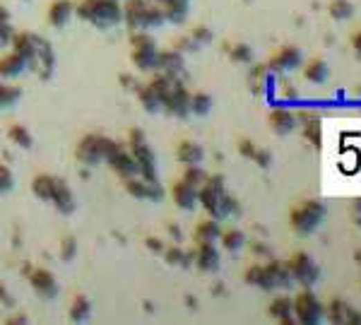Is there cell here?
Segmentation results:
<instances>
[{
    "mask_svg": "<svg viewBox=\"0 0 361 325\" xmlns=\"http://www.w3.org/2000/svg\"><path fill=\"white\" fill-rule=\"evenodd\" d=\"M197 200H200L202 210L215 220H224L229 215H238L241 207L238 200H234L227 193V184L222 176H207L205 186L197 188Z\"/></svg>",
    "mask_w": 361,
    "mask_h": 325,
    "instance_id": "1",
    "label": "cell"
},
{
    "mask_svg": "<svg viewBox=\"0 0 361 325\" xmlns=\"http://www.w3.org/2000/svg\"><path fill=\"white\" fill-rule=\"evenodd\" d=\"M150 85L155 87V92L159 94L161 106H164L166 114L179 116V118L191 116V92H188L186 85H183L179 78L157 73V78L152 80Z\"/></svg>",
    "mask_w": 361,
    "mask_h": 325,
    "instance_id": "2",
    "label": "cell"
},
{
    "mask_svg": "<svg viewBox=\"0 0 361 325\" xmlns=\"http://www.w3.org/2000/svg\"><path fill=\"white\" fill-rule=\"evenodd\" d=\"M75 15L96 29H114L123 22L121 0H80Z\"/></svg>",
    "mask_w": 361,
    "mask_h": 325,
    "instance_id": "3",
    "label": "cell"
},
{
    "mask_svg": "<svg viewBox=\"0 0 361 325\" xmlns=\"http://www.w3.org/2000/svg\"><path fill=\"white\" fill-rule=\"evenodd\" d=\"M121 10H123V22L130 32H140V29L150 32L166 22L164 10L155 0H125Z\"/></svg>",
    "mask_w": 361,
    "mask_h": 325,
    "instance_id": "4",
    "label": "cell"
},
{
    "mask_svg": "<svg viewBox=\"0 0 361 325\" xmlns=\"http://www.w3.org/2000/svg\"><path fill=\"white\" fill-rule=\"evenodd\" d=\"M325 220V205L320 200H301L289 212V227L299 236H311L313 231L323 225Z\"/></svg>",
    "mask_w": 361,
    "mask_h": 325,
    "instance_id": "5",
    "label": "cell"
},
{
    "mask_svg": "<svg viewBox=\"0 0 361 325\" xmlns=\"http://www.w3.org/2000/svg\"><path fill=\"white\" fill-rule=\"evenodd\" d=\"M118 147V142L106 138V135H85L82 140L78 142V150H75V157H78V161H82L85 166H96L101 164V161L109 159L111 152Z\"/></svg>",
    "mask_w": 361,
    "mask_h": 325,
    "instance_id": "6",
    "label": "cell"
},
{
    "mask_svg": "<svg viewBox=\"0 0 361 325\" xmlns=\"http://www.w3.org/2000/svg\"><path fill=\"white\" fill-rule=\"evenodd\" d=\"M128 150L137 164V176H142V179H147V181H155L157 179V155L150 147L147 138L137 128L130 130V135H128Z\"/></svg>",
    "mask_w": 361,
    "mask_h": 325,
    "instance_id": "7",
    "label": "cell"
},
{
    "mask_svg": "<svg viewBox=\"0 0 361 325\" xmlns=\"http://www.w3.org/2000/svg\"><path fill=\"white\" fill-rule=\"evenodd\" d=\"M157 53H159V49H157V42L152 34H147L145 29L130 34V60H133L137 70H142V73L155 70Z\"/></svg>",
    "mask_w": 361,
    "mask_h": 325,
    "instance_id": "8",
    "label": "cell"
},
{
    "mask_svg": "<svg viewBox=\"0 0 361 325\" xmlns=\"http://www.w3.org/2000/svg\"><path fill=\"white\" fill-rule=\"evenodd\" d=\"M292 306H294V318L303 325H316L323 321L325 316L323 304H320V299L311 292V287H303L301 292L292 299Z\"/></svg>",
    "mask_w": 361,
    "mask_h": 325,
    "instance_id": "9",
    "label": "cell"
},
{
    "mask_svg": "<svg viewBox=\"0 0 361 325\" xmlns=\"http://www.w3.org/2000/svg\"><path fill=\"white\" fill-rule=\"evenodd\" d=\"M287 263H289V270H292V279L301 284V287H313V284L318 282L320 270H318L316 261H313L308 253H303V251L294 253Z\"/></svg>",
    "mask_w": 361,
    "mask_h": 325,
    "instance_id": "10",
    "label": "cell"
},
{
    "mask_svg": "<svg viewBox=\"0 0 361 325\" xmlns=\"http://www.w3.org/2000/svg\"><path fill=\"white\" fill-rule=\"evenodd\" d=\"M125 191H128V195L147 202H159L164 197V188L159 186V179L147 181L142 176H130V179H125Z\"/></svg>",
    "mask_w": 361,
    "mask_h": 325,
    "instance_id": "11",
    "label": "cell"
},
{
    "mask_svg": "<svg viewBox=\"0 0 361 325\" xmlns=\"http://www.w3.org/2000/svg\"><path fill=\"white\" fill-rule=\"evenodd\" d=\"M301 60H303L301 49L284 46V49L274 51L265 65H267V70H270L272 75H284V73H292L294 68H299V65H301Z\"/></svg>",
    "mask_w": 361,
    "mask_h": 325,
    "instance_id": "12",
    "label": "cell"
},
{
    "mask_svg": "<svg viewBox=\"0 0 361 325\" xmlns=\"http://www.w3.org/2000/svg\"><path fill=\"white\" fill-rule=\"evenodd\" d=\"M106 164L111 166V169L116 171V176H121V179H130V176H137V164L133 159V155H130L128 145H121L116 147L114 152L109 155V159H106Z\"/></svg>",
    "mask_w": 361,
    "mask_h": 325,
    "instance_id": "13",
    "label": "cell"
},
{
    "mask_svg": "<svg viewBox=\"0 0 361 325\" xmlns=\"http://www.w3.org/2000/svg\"><path fill=\"white\" fill-rule=\"evenodd\" d=\"M53 68H55L53 46H51V44L42 37V42H39V49H37V55H34L32 63H29V70H34V73H37L42 80H49L51 75H53Z\"/></svg>",
    "mask_w": 361,
    "mask_h": 325,
    "instance_id": "14",
    "label": "cell"
},
{
    "mask_svg": "<svg viewBox=\"0 0 361 325\" xmlns=\"http://www.w3.org/2000/svg\"><path fill=\"white\" fill-rule=\"evenodd\" d=\"M29 284L42 299H55L58 297V282H55L53 272L46 270V267H37V270L29 272Z\"/></svg>",
    "mask_w": 361,
    "mask_h": 325,
    "instance_id": "15",
    "label": "cell"
},
{
    "mask_svg": "<svg viewBox=\"0 0 361 325\" xmlns=\"http://www.w3.org/2000/svg\"><path fill=\"white\" fill-rule=\"evenodd\" d=\"M222 256L217 251L215 241H200L195 248V265L200 267L202 272H217L220 270Z\"/></svg>",
    "mask_w": 361,
    "mask_h": 325,
    "instance_id": "16",
    "label": "cell"
},
{
    "mask_svg": "<svg viewBox=\"0 0 361 325\" xmlns=\"http://www.w3.org/2000/svg\"><path fill=\"white\" fill-rule=\"evenodd\" d=\"M267 123H270V128L277 135H289V133L297 130L299 118H297L294 111L284 109V106H274V109L270 111V116H267Z\"/></svg>",
    "mask_w": 361,
    "mask_h": 325,
    "instance_id": "17",
    "label": "cell"
},
{
    "mask_svg": "<svg viewBox=\"0 0 361 325\" xmlns=\"http://www.w3.org/2000/svg\"><path fill=\"white\" fill-rule=\"evenodd\" d=\"M51 202L55 205V210L63 212V215H70V212H75V205H78V200H75V193L73 188L68 186V181L58 179L55 176V186H53V195H51Z\"/></svg>",
    "mask_w": 361,
    "mask_h": 325,
    "instance_id": "18",
    "label": "cell"
},
{
    "mask_svg": "<svg viewBox=\"0 0 361 325\" xmlns=\"http://www.w3.org/2000/svg\"><path fill=\"white\" fill-rule=\"evenodd\" d=\"M328 318L333 323H340V325H347V323H354V325H361V313L357 308L349 306L344 299H333L328 304Z\"/></svg>",
    "mask_w": 361,
    "mask_h": 325,
    "instance_id": "19",
    "label": "cell"
},
{
    "mask_svg": "<svg viewBox=\"0 0 361 325\" xmlns=\"http://www.w3.org/2000/svg\"><path fill=\"white\" fill-rule=\"evenodd\" d=\"M157 73L171 75V78H179L183 73V53L179 49L176 51H159L157 53V63H155Z\"/></svg>",
    "mask_w": 361,
    "mask_h": 325,
    "instance_id": "20",
    "label": "cell"
},
{
    "mask_svg": "<svg viewBox=\"0 0 361 325\" xmlns=\"http://www.w3.org/2000/svg\"><path fill=\"white\" fill-rule=\"evenodd\" d=\"M27 70H29L27 60L17 51H10V53L0 55V80H15L27 73Z\"/></svg>",
    "mask_w": 361,
    "mask_h": 325,
    "instance_id": "21",
    "label": "cell"
},
{
    "mask_svg": "<svg viewBox=\"0 0 361 325\" xmlns=\"http://www.w3.org/2000/svg\"><path fill=\"white\" fill-rule=\"evenodd\" d=\"M39 42H42V37L34 32H15V39H12V51H17L19 55H22L24 60H27V65L32 63V58L37 55V49H39Z\"/></svg>",
    "mask_w": 361,
    "mask_h": 325,
    "instance_id": "22",
    "label": "cell"
},
{
    "mask_svg": "<svg viewBox=\"0 0 361 325\" xmlns=\"http://www.w3.org/2000/svg\"><path fill=\"white\" fill-rule=\"evenodd\" d=\"M73 17H75L73 0H53V3L49 5V24L51 27L63 29Z\"/></svg>",
    "mask_w": 361,
    "mask_h": 325,
    "instance_id": "23",
    "label": "cell"
},
{
    "mask_svg": "<svg viewBox=\"0 0 361 325\" xmlns=\"http://www.w3.org/2000/svg\"><path fill=\"white\" fill-rule=\"evenodd\" d=\"M267 272H270V279H272V287L274 289H287L292 287V270H289V263L287 261H277V258H272V261L265 263Z\"/></svg>",
    "mask_w": 361,
    "mask_h": 325,
    "instance_id": "24",
    "label": "cell"
},
{
    "mask_svg": "<svg viewBox=\"0 0 361 325\" xmlns=\"http://www.w3.org/2000/svg\"><path fill=\"white\" fill-rule=\"evenodd\" d=\"M171 197H174V202L181 207V210H193L195 202H197V191L181 179V181H176V184L171 186Z\"/></svg>",
    "mask_w": 361,
    "mask_h": 325,
    "instance_id": "25",
    "label": "cell"
},
{
    "mask_svg": "<svg viewBox=\"0 0 361 325\" xmlns=\"http://www.w3.org/2000/svg\"><path fill=\"white\" fill-rule=\"evenodd\" d=\"M176 159H179L183 166H186V164H202V159H205V152H202V147L197 145V142L181 140L179 147H176Z\"/></svg>",
    "mask_w": 361,
    "mask_h": 325,
    "instance_id": "26",
    "label": "cell"
},
{
    "mask_svg": "<svg viewBox=\"0 0 361 325\" xmlns=\"http://www.w3.org/2000/svg\"><path fill=\"white\" fill-rule=\"evenodd\" d=\"M248 85H251V92L253 94H265L267 89L272 87V73L267 70V65H256L248 75Z\"/></svg>",
    "mask_w": 361,
    "mask_h": 325,
    "instance_id": "27",
    "label": "cell"
},
{
    "mask_svg": "<svg viewBox=\"0 0 361 325\" xmlns=\"http://www.w3.org/2000/svg\"><path fill=\"white\" fill-rule=\"evenodd\" d=\"M246 282L251 284V287H258V289H265V292H270L272 287V279H270V272H267L265 263H253L251 267L246 270Z\"/></svg>",
    "mask_w": 361,
    "mask_h": 325,
    "instance_id": "28",
    "label": "cell"
},
{
    "mask_svg": "<svg viewBox=\"0 0 361 325\" xmlns=\"http://www.w3.org/2000/svg\"><path fill=\"white\" fill-rule=\"evenodd\" d=\"M297 118L303 123V135H306V140L311 142L316 150H320V145H323V133H320V118L316 114H299Z\"/></svg>",
    "mask_w": 361,
    "mask_h": 325,
    "instance_id": "29",
    "label": "cell"
},
{
    "mask_svg": "<svg viewBox=\"0 0 361 325\" xmlns=\"http://www.w3.org/2000/svg\"><path fill=\"white\" fill-rule=\"evenodd\" d=\"M137 101H140V106L147 111V114H159V111H164L159 94L155 92L152 85H142V87H137Z\"/></svg>",
    "mask_w": 361,
    "mask_h": 325,
    "instance_id": "30",
    "label": "cell"
},
{
    "mask_svg": "<svg viewBox=\"0 0 361 325\" xmlns=\"http://www.w3.org/2000/svg\"><path fill=\"white\" fill-rule=\"evenodd\" d=\"M270 316L272 318H277L279 323H284V325H289V323H294V306H292V299L289 297H277V299H272V304H270Z\"/></svg>",
    "mask_w": 361,
    "mask_h": 325,
    "instance_id": "31",
    "label": "cell"
},
{
    "mask_svg": "<svg viewBox=\"0 0 361 325\" xmlns=\"http://www.w3.org/2000/svg\"><path fill=\"white\" fill-rule=\"evenodd\" d=\"M222 236V227H220V220L210 217V220H202L200 225L195 227V243L200 241H220Z\"/></svg>",
    "mask_w": 361,
    "mask_h": 325,
    "instance_id": "32",
    "label": "cell"
},
{
    "mask_svg": "<svg viewBox=\"0 0 361 325\" xmlns=\"http://www.w3.org/2000/svg\"><path fill=\"white\" fill-rule=\"evenodd\" d=\"M328 75H330V68H328V63H325L323 58L308 60L306 68H303V78H306L308 82H313V85H323L325 80H328Z\"/></svg>",
    "mask_w": 361,
    "mask_h": 325,
    "instance_id": "33",
    "label": "cell"
},
{
    "mask_svg": "<svg viewBox=\"0 0 361 325\" xmlns=\"http://www.w3.org/2000/svg\"><path fill=\"white\" fill-rule=\"evenodd\" d=\"M53 186H55V176L51 174H37L32 181V193L44 202H51V195H53Z\"/></svg>",
    "mask_w": 361,
    "mask_h": 325,
    "instance_id": "34",
    "label": "cell"
},
{
    "mask_svg": "<svg viewBox=\"0 0 361 325\" xmlns=\"http://www.w3.org/2000/svg\"><path fill=\"white\" fill-rule=\"evenodd\" d=\"M91 316V304L87 297H75L68 308V318L73 323H85Z\"/></svg>",
    "mask_w": 361,
    "mask_h": 325,
    "instance_id": "35",
    "label": "cell"
},
{
    "mask_svg": "<svg viewBox=\"0 0 361 325\" xmlns=\"http://www.w3.org/2000/svg\"><path fill=\"white\" fill-rule=\"evenodd\" d=\"M161 10H164L166 22L183 24L188 19V5L186 3H164L161 5Z\"/></svg>",
    "mask_w": 361,
    "mask_h": 325,
    "instance_id": "36",
    "label": "cell"
},
{
    "mask_svg": "<svg viewBox=\"0 0 361 325\" xmlns=\"http://www.w3.org/2000/svg\"><path fill=\"white\" fill-rule=\"evenodd\" d=\"M181 179L186 181L188 186H193L197 191L200 186H205L207 174H205V169H200V164H186V169H183Z\"/></svg>",
    "mask_w": 361,
    "mask_h": 325,
    "instance_id": "37",
    "label": "cell"
},
{
    "mask_svg": "<svg viewBox=\"0 0 361 325\" xmlns=\"http://www.w3.org/2000/svg\"><path fill=\"white\" fill-rule=\"evenodd\" d=\"M212 96L207 94V92H195V94H191V114H195V116H207L212 111Z\"/></svg>",
    "mask_w": 361,
    "mask_h": 325,
    "instance_id": "38",
    "label": "cell"
},
{
    "mask_svg": "<svg viewBox=\"0 0 361 325\" xmlns=\"http://www.w3.org/2000/svg\"><path fill=\"white\" fill-rule=\"evenodd\" d=\"M22 96V89L15 87V85H8V80H0V109H8V106H15Z\"/></svg>",
    "mask_w": 361,
    "mask_h": 325,
    "instance_id": "39",
    "label": "cell"
},
{
    "mask_svg": "<svg viewBox=\"0 0 361 325\" xmlns=\"http://www.w3.org/2000/svg\"><path fill=\"white\" fill-rule=\"evenodd\" d=\"M8 138L15 142V145L17 147H22V150H29V147L34 145V140H32V133H29L27 128H24V125H10L8 128Z\"/></svg>",
    "mask_w": 361,
    "mask_h": 325,
    "instance_id": "40",
    "label": "cell"
},
{
    "mask_svg": "<svg viewBox=\"0 0 361 325\" xmlns=\"http://www.w3.org/2000/svg\"><path fill=\"white\" fill-rule=\"evenodd\" d=\"M222 246L227 248V251H241L243 246H246V236H243L241 229H229V231H222L220 236Z\"/></svg>",
    "mask_w": 361,
    "mask_h": 325,
    "instance_id": "41",
    "label": "cell"
},
{
    "mask_svg": "<svg viewBox=\"0 0 361 325\" xmlns=\"http://www.w3.org/2000/svg\"><path fill=\"white\" fill-rule=\"evenodd\" d=\"M191 253H186L181 246H169L164 248V261L169 263V265H181V267H188L191 265Z\"/></svg>",
    "mask_w": 361,
    "mask_h": 325,
    "instance_id": "42",
    "label": "cell"
},
{
    "mask_svg": "<svg viewBox=\"0 0 361 325\" xmlns=\"http://www.w3.org/2000/svg\"><path fill=\"white\" fill-rule=\"evenodd\" d=\"M330 15L335 19H349L354 15V3H349V0H333L330 3Z\"/></svg>",
    "mask_w": 361,
    "mask_h": 325,
    "instance_id": "43",
    "label": "cell"
},
{
    "mask_svg": "<svg viewBox=\"0 0 361 325\" xmlns=\"http://www.w3.org/2000/svg\"><path fill=\"white\" fill-rule=\"evenodd\" d=\"M12 188H15L12 171H10L8 164H3V161H0V195H3V193H10Z\"/></svg>",
    "mask_w": 361,
    "mask_h": 325,
    "instance_id": "44",
    "label": "cell"
},
{
    "mask_svg": "<svg viewBox=\"0 0 361 325\" xmlns=\"http://www.w3.org/2000/svg\"><path fill=\"white\" fill-rule=\"evenodd\" d=\"M231 60H236V63H251L253 49L248 46V44H236V46L231 49Z\"/></svg>",
    "mask_w": 361,
    "mask_h": 325,
    "instance_id": "45",
    "label": "cell"
},
{
    "mask_svg": "<svg viewBox=\"0 0 361 325\" xmlns=\"http://www.w3.org/2000/svg\"><path fill=\"white\" fill-rule=\"evenodd\" d=\"M75 253H78V241L73 236H65L63 243H60V258L63 261H73Z\"/></svg>",
    "mask_w": 361,
    "mask_h": 325,
    "instance_id": "46",
    "label": "cell"
},
{
    "mask_svg": "<svg viewBox=\"0 0 361 325\" xmlns=\"http://www.w3.org/2000/svg\"><path fill=\"white\" fill-rule=\"evenodd\" d=\"M191 39L195 42V46L200 49V46H207V44L212 42V32L207 27H195L191 32Z\"/></svg>",
    "mask_w": 361,
    "mask_h": 325,
    "instance_id": "47",
    "label": "cell"
},
{
    "mask_svg": "<svg viewBox=\"0 0 361 325\" xmlns=\"http://www.w3.org/2000/svg\"><path fill=\"white\" fill-rule=\"evenodd\" d=\"M12 39H15V29L10 27V22H3V24H0V49L10 46V44H12Z\"/></svg>",
    "mask_w": 361,
    "mask_h": 325,
    "instance_id": "48",
    "label": "cell"
},
{
    "mask_svg": "<svg viewBox=\"0 0 361 325\" xmlns=\"http://www.w3.org/2000/svg\"><path fill=\"white\" fill-rule=\"evenodd\" d=\"M253 161H256V164L261 166V169H267V166H270V161H272V157H270V152H267V150L258 147L256 155H253Z\"/></svg>",
    "mask_w": 361,
    "mask_h": 325,
    "instance_id": "49",
    "label": "cell"
},
{
    "mask_svg": "<svg viewBox=\"0 0 361 325\" xmlns=\"http://www.w3.org/2000/svg\"><path fill=\"white\" fill-rule=\"evenodd\" d=\"M347 157H349V150H347ZM340 169H342L344 171V174H349V171H357L359 169V155H357V152H354L352 150V159H349V161H340Z\"/></svg>",
    "mask_w": 361,
    "mask_h": 325,
    "instance_id": "50",
    "label": "cell"
},
{
    "mask_svg": "<svg viewBox=\"0 0 361 325\" xmlns=\"http://www.w3.org/2000/svg\"><path fill=\"white\" fill-rule=\"evenodd\" d=\"M256 150H258V147L253 145V142L248 140V138L238 140V152H241L243 157H248V159H253V155H256Z\"/></svg>",
    "mask_w": 361,
    "mask_h": 325,
    "instance_id": "51",
    "label": "cell"
},
{
    "mask_svg": "<svg viewBox=\"0 0 361 325\" xmlns=\"http://www.w3.org/2000/svg\"><path fill=\"white\" fill-rule=\"evenodd\" d=\"M145 246L150 248L152 253H164V241H161V238H157V236H147L145 238Z\"/></svg>",
    "mask_w": 361,
    "mask_h": 325,
    "instance_id": "52",
    "label": "cell"
},
{
    "mask_svg": "<svg viewBox=\"0 0 361 325\" xmlns=\"http://www.w3.org/2000/svg\"><path fill=\"white\" fill-rule=\"evenodd\" d=\"M282 96L284 99H297V87H292V85H282Z\"/></svg>",
    "mask_w": 361,
    "mask_h": 325,
    "instance_id": "53",
    "label": "cell"
},
{
    "mask_svg": "<svg viewBox=\"0 0 361 325\" xmlns=\"http://www.w3.org/2000/svg\"><path fill=\"white\" fill-rule=\"evenodd\" d=\"M3 22H10V10L5 8L3 3H0V24H3Z\"/></svg>",
    "mask_w": 361,
    "mask_h": 325,
    "instance_id": "54",
    "label": "cell"
},
{
    "mask_svg": "<svg viewBox=\"0 0 361 325\" xmlns=\"http://www.w3.org/2000/svg\"><path fill=\"white\" fill-rule=\"evenodd\" d=\"M352 46H354V49H357V51H359V53H361V29H359V32H357V34H354V37H352Z\"/></svg>",
    "mask_w": 361,
    "mask_h": 325,
    "instance_id": "55",
    "label": "cell"
},
{
    "mask_svg": "<svg viewBox=\"0 0 361 325\" xmlns=\"http://www.w3.org/2000/svg\"><path fill=\"white\" fill-rule=\"evenodd\" d=\"M155 3L161 8V5H164V3H186V5H191V0H155Z\"/></svg>",
    "mask_w": 361,
    "mask_h": 325,
    "instance_id": "56",
    "label": "cell"
},
{
    "mask_svg": "<svg viewBox=\"0 0 361 325\" xmlns=\"http://www.w3.org/2000/svg\"><path fill=\"white\" fill-rule=\"evenodd\" d=\"M8 323H12V325H17V323H27V316H15V318H10Z\"/></svg>",
    "mask_w": 361,
    "mask_h": 325,
    "instance_id": "57",
    "label": "cell"
},
{
    "mask_svg": "<svg viewBox=\"0 0 361 325\" xmlns=\"http://www.w3.org/2000/svg\"><path fill=\"white\" fill-rule=\"evenodd\" d=\"M169 231H171V236H174V238H179V241H181V229H176V227L171 225V227H169Z\"/></svg>",
    "mask_w": 361,
    "mask_h": 325,
    "instance_id": "58",
    "label": "cell"
},
{
    "mask_svg": "<svg viewBox=\"0 0 361 325\" xmlns=\"http://www.w3.org/2000/svg\"><path fill=\"white\" fill-rule=\"evenodd\" d=\"M354 212H357V215H361V197H357V200H354Z\"/></svg>",
    "mask_w": 361,
    "mask_h": 325,
    "instance_id": "59",
    "label": "cell"
},
{
    "mask_svg": "<svg viewBox=\"0 0 361 325\" xmlns=\"http://www.w3.org/2000/svg\"><path fill=\"white\" fill-rule=\"evenodd\" d=\"M354 258H357V263L361 265V251H357V256H354Z\"/></svg>",
    "mask_w": 361,
    "mask_h": 325,
    "instance_id": "60",
    "label": "cell"
},
{
    "mask_svg": "<svg viewBox=\"0 0 361 325\" xmlns=\"http://www.w3.org/2000/svg\"><path fill=\"white\" fill-rule=\"evenodd\" d=\"M357 225H359V227H361V215H359V217H357Z\"/></svg>",
    "mask_w": 361,
    "mask_h": 325,
    "instance_id": "61",
    "label": "cell"
}]
</instances>
